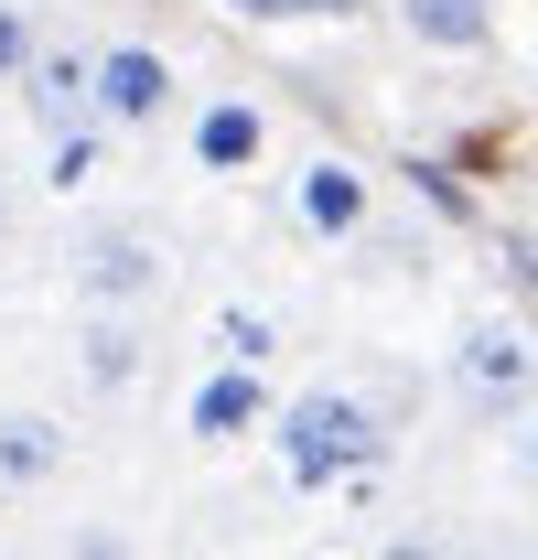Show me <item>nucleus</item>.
Instances as JSON below:
<instances>
[{"label":"nucleus","instance_id":"nucleus-1","mask_svg":"<svg viewBox=\"0 0 538 560\" xmlns=\"http://www.w3.org/2000/svg\"><path fill=\"white\" fill-rule=\"evenodd\" d=\"M269 464H280V486L291 495H335V486H366L377 464H388V410L366 399V388H291V399H269Z\"/></svg>","mask_w":538,"mask_h":560},{"label":"nucleus","instance_id":"nucleus-2","mask_svg":"<svg viewBox=\"0 0 538 560\" xmlns=\"http://www.w3.org/2000/svg\"><path fill=\"white\" fill-rule=\"evenodd\" d=\"M453 399L473 420H495V431L538 399V324L528 313H495V302L464 313V335H453Z\"/></svg>","mask_w":538,"mask_h":560},{"label":"nucleus","instance_id":"nucleus-3","mask_svg":"<svg viewBox=\"0 0 538 560\" xmlns=\"http://www.w3.org/2000/svg\"><path fill=\"white\" fill-rule=\"evenodd\" d=\"M66 291H75V313H151V302L173 291V237L140 226V215L86 226L75 259H66Z\"/></svg>","mask_w":538,"mask_h":560},{"label":"nucleus","instance_id":"nucleus-4","mask_svg":"<svg viewBox=\"0 0 538 560\" xmlns=\"http://www.w3.org/2000/svg\"><path fill=\"white\" fill-rule=\"evenodd\" d=\"M184 108V66L162 44H86V119L119 140V130H162Z\"/></svg>","mask_w":538,"mask_h":560},{"label":"nucleus","instance_id":"nucleus-5","mask_svg":"<svg viewBox=\"0 0 538 560\" xmlns=\"http://www.w3.org/2000/svg\"><path fill=\"white\" fill-rule=\"evenodd\" d=\"M291 226L313 237V248H355L366 226H377V173L366 162H344V151H313L302 173H291Z\"/></svg>","mask_w":538,"mask_h":560},{"label":"nucleus","instance_id":"nucleus-6","mask_svg":"<svg viewBox=\"0 0 538 560\" xmlns=\"http://www.w3.org/2000/svg\"><path fill=\"white\" fill-rule=\"evenodd\" d=\"M184 151H195V173H215V184H248V173L269 162V108L248 97V86H226V97H204V108H195Z\"/></svg>","mask_w":538,"mask_h":560},{"label":"nucleus","instance_id":"nucleus-7","mask_svg":"<svg viewBox=\"0 0 538 560\" xmlns=\"http://www.w3.org/2000/svg\"><path fill=\"white\" fill-rule=\"evenodd\" d=\"M184 431H195L204 453H226V442L269 431V377H259V366H204L195 399H184Z\"/></svg>","mask_w":538,"mask_h":560},{"label":"nucleus","instance_id":"nucleus-8","mask_svg":"<svg viewBox=\"0 0 538 560\" xmlns=\"http://www.w3.org/2000/svg\"><path fill=\"white\" fill-rule=\"evenodd\" d=\"M22 119L55 140V130H86V44H33V66L11 75Z\"/></svg>","mask_w":538,"mask_h":560},{"label":"nucleus","instance_id":"nucleus-9","mask_svg":"<svg viewBox=\"0 0 538 560\" xmlns=\"http://www.w3.org/2000/svg\"><path fill=\"white\" fill-rule=\"evenodd\" d=\"M75 464V431L55 410H0V486L11 495H44Z\"/></svg>","mask_w":538,"mask_h":560},{"label":"nucleus","instance_id":"nucleus-10","mask_svg":"<svg viewBox=\"0 0 538 560\" xmlns=\"http://www.w3.org/2000/svg\"><path fill=\"white\" fill-rule=\"evenodd\" d=\"M388 11H399V33L420 55H484L495 22H506V0H388Z\"/></svg>","mask_w":538,"mask_h":560},{"label":"nucleus","instance_id":"nucleus-11","mask_svg":"<svg viewBox=\"0 0 538 560\" xmlns=\"http://www.w3.org/2000/svg\"><path fill=\"white\" fill-rule=\"evenodd\" d=\"M140 313H75V366H86V388H97V399H119V388H130L140 377Z\"/></svg>","mask_w":538,"mask_h":560},{"label":"nucleus","instance_id":"nucleus-12","mask_svg":"<svg viewBox=\"0 0 538 560\" xmlns=\"http://www.w3.org/2000/svg\"><path fill=\"white\" fill-rule=\"evenodd\" d=\"M97 173H108V130H97V119H86V130H55V140H44V184H55V195H86Z\"/></svg>","mask_w":538,"mask_h":560},{"label":"nucleus","instance_id":"nucleus-13","mask_svg":"<svg viewBox=\"0 0 538 560\" xmlns=\"http://www.w3.org/2000/svg\"><path fill=\"white\" fill-rule=\"evenodd\" d=\"M269 346H280V324H269V313H248V302H226V313H215V366H269Z\"/></svg>","mask_w":538,"mask_h":560},{"label":"nucleus","instance_id":"nucleus-14","mask_svg":"<svg viewBox=\"0 0 538 560\" xmlns=\"http://www.w3.org/2000/svg\"><path fill=\"white\" fill-rule=\"evenodd\" d=\"M66 560H140V539L119 528V517H75V528H66Z\"/></svg>","mask_w":538,"mask_h":560},{"label":"nucleus","instance_id":"nucleus-15","mask_svg":"<svg viewBox=\"0 0 538 560\" xmlns=\"http://www.w3.org/2000/svg\"><path fill=\"white\" fill-rule=\"evenodd\" d=\"M33 44H44V33H33V0H0V86L33 66Z\"/></svg>","mask_w":538,"mask_h":560},{"label":"nucleus","instance_id":"nucleus-16","mask_svg":"<svg viewBox=\"0 0 538 560\" xmlns=\"http://www.w3.org/2000/svg\"><path fill=\"white\" fill-rule=\"evenodd\" d=\"M226 11H248V22H344L366 0H226Z\"/></svg>","mask_w":538,"mask_h":560},{"label":"nucleus","instance_id":"nucleus-17","mask_svg":"<svg viewBox=\"0 0 538 560\" xmlns=\"http://www.w3.org/2000/svg\"><path fill=\"white\" fill-rule=\"evenodd\" d=\"M506 431H517V464H528V475H538V399H528V410H517V420H506Z\"/></svg>","mask_w":538,"mask_h":560},{"label":"nucleus","instance_id":"nucleus-18","mask_svg":"<svg viewBox=\"0 0 538 560\" xmlns=\"http://www.w3.org/2000/svg\"><path fill=\"white\" fill-rule=\"evenodd\" d=\"M377 560H442V539H388Z\"/></svg>","mask_w":538,"mask_h":560}]
</instances>
